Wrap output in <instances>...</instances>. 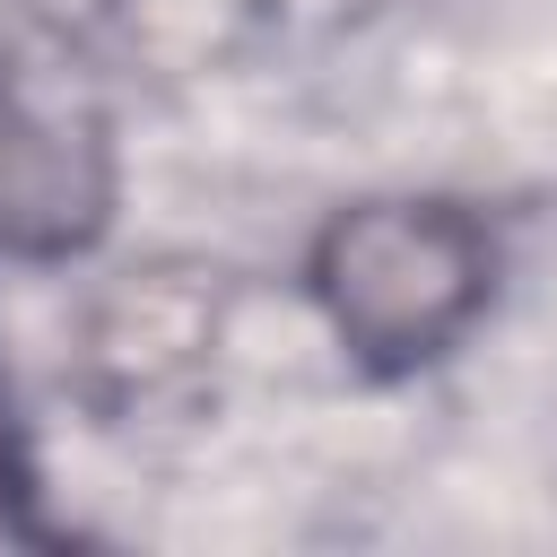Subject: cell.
Listing matches in <instances>:
<instances>
[{
    "mask_svg": "<svg viewBox=\"0 0 557 557\" xmlns=\"http://www.w3.org/2000/svg\"><path fill=\"white\" fill-rule=\"evenodd\" d=\"M487 287L496 244L461 200H357L313 244V305L374 374L435 366L487 313Z\"/></svg>",
    "mask_w": 557,
    "mask_h": 557,
    "instance_id": "6da1fadb",
    "label": "cell"
},
{
    "mask_svg": "<svg viewBox=\"0 0 557 557\" xmlns=\"http://www.w3.org/2000/svg\"><path fill=\"white\" fill-rule=\"evenodd\" d=\"M113 209V122L61 35L0 44V252L61 261Z\"/></svg>",
    "mask_w": 557,
    "mask_h": 557,
    "instance_id": "7a4b0ae2",
    "label": "cell"
},
{
    "mask_svg": "<svg viewBox=\"0 0 557 557\" xmlns=\"http://www.w3.org/2000/svg\"><path fill=\"white\" fill-rule=\"evenodd\" d=\"M209 348H218V287H209V270H131L87 313L78 383H87V400L104 418L174 409L209 374Z\"/></svg>",
    "mask_w": 557,
    "mask_h": 557,
    "instance_id": "3957f363",
    "label": "cell"
},
{
    "mask_svg": "<svg viewBox=\"0 0 557 557\" xmlns=\"http://www.w3.org/2000/svg\"><path fill=\"white\" fill-rule=\"evenodd\" d=\"M0 540H44L35 461H26V435H17V418H9V392H0Z\"/></svg>",
    "mask_w": 557,
    "mask_h": 557,
    "instance_id": "277c9868",
    "label": "cell"
}]
</instances>
